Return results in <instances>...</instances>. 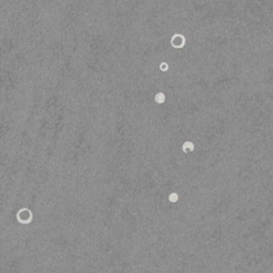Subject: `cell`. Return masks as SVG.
Wrapping results in <instances>:
<instances>
[{"mask_svg": "<svg viewBox=\"0 0 273 273\" xmlns=\"http://www.w3.org/2000/svg\"><path fill=\"white\" fill-rule=\"evenodd\" d=\"M171 44L175 48H181L185 45V37L181 34H175L171 40Z\"/></svg>", "mask_w": 273, "mask_h": 273, "instance_id": "obj_1", "label": "cell"}, {"mask_svg": "<svg viewBox=\"0 0 273 273\" xmlns=\"http://www.w3.org/2000/svg\"><path fill=\"white\" fill-rule=\"evenodd\" d=\"M20 213H22V218H19V219H17L18 221L20 222V223H24V224H26V223H29L30 221H31V218H32V215H31V211H28L27 215H24V210H19Z\"/></svg>", "mask_w": 273, "mask_h": 273, "instance_id": "obj_2", "label": "cell"}, {"mask_svg": "<svg viewBox=\"0 0 273 273\" xmlns=\"http://www.w3.org/2000/svg\"><path fill=\"white\" fill-rule=\"evenodd\" d=\"M155 100H156V102H158V104H162V102L166 100V96H164V94H162V93H158V94H156V96H155Z\"/></svg>", "mask_w": 273, "mask_h": 273, "instance_id": "obj_3", "label": "cell"}, {"mask_svg": "<svg viewBox=\"0 0 273 273\" xmlns=\"http://www.w3.org/2000/svg\"><path fill=\"white\" fill-rule=\"evenodd\" d=\"M187 147L189 148V151H193V148H194V146H193V144L191 143V142H186L185 144H183V151H187Z\"/></svg>", "mask_w": 273, "mask_h": 273, "instance_id": "obj_4", "label": "cell"}, {"mask_svg": "<svg viewBox=\"0 0 273 273\" xmlns=\"http://www.w3.org/2000/svg\"><path fill=\"white\" fill-rule=\"evenodd\" d=\"M160 68L162 69V71H166V69H168V64L164 63V62H163V63H161Z\"/></svg>", "mask_w": 273, "mask_h": 273, "instance_id": "obj_5", "label": "cell"}]
</instances>
